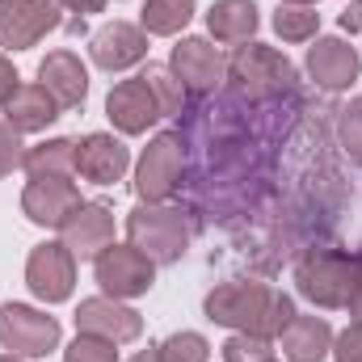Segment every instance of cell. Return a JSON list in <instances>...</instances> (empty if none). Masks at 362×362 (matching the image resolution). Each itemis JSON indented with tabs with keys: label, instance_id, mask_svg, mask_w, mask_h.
I'll return each mask as SVG.
<instances>
[{
	"label": "cell",
	"instance_id": "6da1fadb",
	"mask_svg": "<svg viewBox=\"0 0 362 362\" xmlns=\"http://www.w3.org/2000/svg\"><path fill=\"white\" fill-rule=\"evenodd\" d=\"M202 312L211 325H223L232 333H262V337H278L295 320L291 295L274 291L270 282H257V278L219 282L215 291H206Z\"/></svg>",
	"mask_w": 362,
	"mask_h": 362
},
{
	"label": "cell",
	"instance_id": "7a4b0ae2",
	"mask_svg": "<svg viewBox=\"0 0 362 362\" xmlns=\"http://www.w3.org/2000/svg\"><path fill=\"white\" fill-rule=\"evenodd\" d=\"M127 245H135L156 266H173L189 249V223H185V215H181L177 206L139 202L127 215Z\"/></svg>",
	"mask_w": 362,
	"mask_h": 362
},
{
	"label": "cell",
	"instance_id": "3957f363",
	"mask_svg": "<svg viewBox=\"0 0 362 362\" xmlns=\"http://www.w3.org/2000/svg\"><path fill=\"white\" fill-rule=\"evenodd\" d=\"M295 286L312 308H346L354 295V257L346 249H308L295 266Z\"/></svg>",
	"mask_w": 362,
	"mask_h": 362
},
{
	"label": "cell",
	"instance_id": "277c9868",
	"mask_svg": "<svg viewBox=\"0 0 362 362\" xmlns=\"http://www.w3.org/2000/svg\"><path fill=\"white\" fill-rule=\"evenodd\" d=\"M228 76L236 81V89L245 93L249 101H266V97L286 93L295 85V64L282 51L266 47V42H245L228 59Z\"/></svg>",
	"mask_w": 362,
	"mask_h": 362
},
{
	"label": "cell",
	"instance_id": "5b68a950",
	"mask_svg": "<svg viewBox=\"0 0 362 362\" xmlns=\"http://www.w3.org/2000/svg\"><path fill=\"white\" fill-rule=\"evenodd\" d=\"M59 320L30 303H0V346L17 358H47L59 350Z\"/></svg>",
	"mask_w": 362,
	"mask_h": 362
},
{
	"label": "cell",
	"instance_id": "8992f818",
	"mask_svg": "<svg viewBox=\"0 0 362 362\" xmlns=\"http://www.w3.org/2000/svg\"><path fill=\"white\" fill-rule=\"evenodd\" d=\"M93 274H97L101 295H110V299H139V295H148L152 282H156V262L144 257L135 245H118V240H114L110 249L97 253Z\"/></svg>",
	"mask_w": 362,
	"mask_h": 362
},
{
	"label": "cell",
	"instance_id": "52a82bcc",
	"mask_svg": "<svg viewBox=\"0 0 362 362\" xmlns=\"http://www.w3.org/2000/svg\"><path fill=\"white\" fill-rule=\"evenodd\" d=\"M25 286L42 303H64L76 291V257L64 240H42L25 257Z\"/></svg>",
	"mask_w": 362,
	"mask_h": 362
},
{
	"label": "cell",
	"instance_id": "ba28073f",
	"mask_svg": "<svg viewBox=\"0 0 362 362\" xmlns=\"http://www.w3.org/2000/svg\"><path fill=\"white\" fill-rule=\"evenodd\" d=\"M181 165H185L181 160V135H173V131L156 135L144 148L139 165H135V194H139V202L173 198V189L181 185Z\"/></svg>",
	"mask_w": 362,
	"mask_h": 362
},
{
	"label": "cell",
	"instance_id": "9c48e42d",
	"mask_svg": "<svg viewBox=\"0 0 362 362\" xmlns=\"http://www.w3.org/2000/svg\"><path fill=\"white\" fill-rule=\"evenodd\" d=\"M59 25L55 0H0V47L30 51Z\"/></svg>",
	"mask_w": 362,
	"mask_h": 362
},
{
	"label": "cell",
	"instance_id": "30bf717a",
	"mask_svg": "<svg viewBox=\"0 0 362 362\" xmlns=\"http://www.w3.org/2000/svg\"><path fill=\"white\" fill-rule=\"evenodd\" d=\"M169 72L181 81L185 93H211L223 85L228 76V59L211 38H181L169 55Z\"/></svg>",
	"mask_w": 362,
	"mask_h": 362
},
{
	"label": "cell",
	"instance_id": "8fae6325",
	"mask_svg": "<svg viewBox=\"0 0 362 362\" xmlns=\"http://www.w3.org/2000/svg\"><path fill=\"white\" fill-rule=\"evenodd\" d=\"M76 206H81V189L72 185V177H30L21 189V215L34 228L59 232Z\"/></svg>",
	"mask_w": 362,
	"mask_h": 362
},
{
	"label": "cell",
	"instance_id": "7c38bea8",
	"mask_svg": "<svg viewBox=\"0 0 362 362\" xmlns=\"http://www.w3.org/2000/svg\"><path fill=\"white\" fill-rule=\"evenodd\" d=\"M105 118L114 122L118 135H144L148 127H156L165 118V110H160L152 85L144 76H135V81H122V85L110 89V97H105Z\"/></svg>",
	"mask_w": 362,
	"mask_h": 362
},
{
	"label": "cell",
	"instance_id": "4fadbf2b",
	"mask_svg": "<svg viewBox=\"0 0 362 362\" xmlns=\"http://www.w3.org/2000/svg\"><path fill=\"white\" fill-rule=\"evenodd\" d=\"M76 333H93L114 346H127L144 333V316L135 308H127L122 299L93 295V299H81V308H76Z\"/></svg>",
	"mask_w": 362,
	"mask_h": 362
},
{
	"label": "cell",
	"instance_id": "5bb4252c",
	"mask_svg": "<svg viewBox=\"0 0 362 362\" xmlns=\"http://www.w3.org/2000/svg\"><path fill=\"white\" fill-rule=\"evenodd\" d=\"M59 240L72 249L76 262H97V253L114 245V211L105 202H85L81 198V206L59 228Z\"/></svg>",
	"mask_w": 362,
	"mask_h": 362
},
{
	"label": "cell",
	"instance_id": "9a60e30c",
	"mask_svg": "<svg viewBox=\"0 0 362 362\" xmlns=\"http://www.w3.org/2000/svg\"><path fill=\"white\" fill-rule=\"evenodd\" d=\"M89 55L101 72H127L148 59V34L131 21H105L89 38Z\"/></svg>",
	"mask_w": 362,
	"mask_h": 362
},
{
	"label": "cell",
	"instance_id": "2e32d148",
	"mask_svg": "<svg viewBox=\"0 0 362 362\" xmlns=\"http://www.w3.org/2000/svg\"><path fill=\"white\" fill-rule=\"evenodd\" d=\"M362 59L346 38H312L308 47V76L329 93H341L358 81Z\"/></svg>",
	"mask_w": 362,
	"mask_h": 362
},
{
	"label": "cell",
	"instance_id": "e0dca14e",
	"mask_svg": "<svg viewBox=\"0 0 362 362\" xmlns=\"http://www.w3.org/2000/svg\"><path fill=\"white\" fill-rule=\"evenodd\" d=\"M127 169H131V148L118 135L93 131L76 144V173L93 185H114L127 177Z\"/></svg>",
	"mask_w": 362,
	"mask_h": 362
},
{
	"label": "cell",
	"instance_id": "ac0fdd59",
	"mask_svg": "<svg viewBox=\"0 0 362 362\" xmlns=\"http://www.w3.org/2000/svg\"><path fill=\"white\" fill-rule=\"evenodd\" d=\"M38 85L59 101V110H76L89 97V68L81 64L76 51H47V59L38 64Z\"/></svg>",
	"mask_w": 362,
	"mask_h": 362
},
{
	"label": "cell",
	"instance_id": "d6986e66",
	"mask_svg": "<svg viewBox=\"0 0 362 362\" xmlns=\"http://www.w3.org/2000/svg\"><path fill=\"white\" fill-rule=\"evenodd\" d=\"M278 346H282V358L286 362H325L333 354V329L325 316H299L278 333Z\"/></svg>",
	"mask_w": 362,
	"mask_h": 362
},
{
	"label": "cell",
	"instance_id": "ffe728a7",
	"mask_svg": "<svg viewBox=\"0 0 362 362\" xmlns=\"http://www.w3.org/2000/svg\"><path fill=\"white\" fill-rule=\"evenodd\" d=\"M0 110H4V122H8L17 135L47 131V127L59 118V101L42 89V85H17V93H13Z\"/></svg>",
	"mask_w": 362,
	"mask_h": 362
},
{
	"label": "cell",
	"instance_id": "44dd1931",
	"mask_svg": "<svg viewBox=\"0 0 362 362\" xmlns=\"http://www.w3.org/2000/svg\"><path fill=\"white\" fill-rule=\"evenodd\" d=\"M262 17L253 0H215L206 13V30L215 42H253Z\"/></svg>",
	"mask_w": 362,
	"mask_h": 362
},
{
	"label": "cell",
	"instance_id": "7402d4cb",
	"mask_svg": "<svg viewBox=\"0 0 362 362\" xmlns=\"http://www.w3.org/2000/svg\"><path fill=\"white\" fill-rule=\"evenodd\" d=\"M21 169L30 177H72L76 173V144L72 139H42V144L25 148Z\"/></svg>",
	"mask_w": 362,
	"mask_h": 362
},
{
	"label": "cell",
	"instance_id": "603a6c76",
	"mask_svg": "<svg viewBox=\"0 0 362 362\" xmlns=\"http://www.w3.org/2000/svg\"><path fill=\"white\" fill-rule=\"evenodd\" d=\"M194 13H198V0H144L139 30L152 38H173L194 21Z\"/></svg>",
	"mask_w": 362,
	"mask_h": 362
},
{
	"label": "cell",
	"instance_id": "cb8c5ba5",
	"mask_svg": "<svg viewBox=\"0 0 362 362\" xmlns=\"http://www.w3.org/2000/svg\"><path fill=\"white\" fill-rule=\"evenodd\" d=\"M274 34L282 42H312V38H320V13L312 4H286L282 0L274 13Z\"/></svg>",
	"mask_w": 362,
	"mask_h": 362
},
{
	"label": "cell",
	"instance_id": "d4e9b609",
	"mask_svg": "<svg viewBox=\"0 0 362 362\" xmlns=\"http://www.w3.org/2000/svg\"><path fill=\"white\" fill-rule=\"evenodd\" d=\"M156 354L165 362H206L211 358V341H206L202 333L181 329V333H169V337L156 346Z\"/></svg>",
	"mask_w": 362,
	"mask_h": 362
},
{
	"label": "cell",
	"instance_id": "484cf974",
	"mask_svg": "<svg viewBox=\"0 0 362 362\" xmlns=\"http://www.w3.org/2000/svg\"><path fill=\"white\" fill-rule=\"evenodd\" d=\"M219 354H223V362H270L274 358V337H262V333H232Z\"/></svg>",
	"mask_w": 362,
	"mask_h": 362
},
{
	"label": "cell",
	"instance_id": "4316f807",
	"mask_svg": "<svg viewBox=\"0 0 362 362\" xmlns=\"http://www.w3.org/2000/svg\"><path fill=\"white\" fill-rule=\"evenodd\" d=\"M144 81L152 85V93H156V101H160V110H165V114H181L185 89H181V81L169 72V68H160V64H148Z\"/></svg>",
	"mask_w": 362,
	"mask_h": 362
},
{
	"label": "cell",
	"instance_id": "83f0119b",
	"mask_svg": "<svg viewBox=\"0 0 362 362\" xmlns=\"http://www.w3.org/2000/svg\"><path fill=\"white\" fill-rule=\"evenodd\" d=\"M64 362H118V346L93 333H76V341L64 350Z\"/></svg>",
	"mask_w": 362,
	"mask_h": 362
},
{
	"label": "cell",
	"instance_id": "f1b7e54d",
	"mask_svg": "<svg viewBox=\"0 0 362 362\" xmlns=\"http://www.w3.org/2000/svg\"><path fill=\"white\" fill-rule=\"evenodd\" d=\"M337 135H341L346 156L362 169V97H354V101L341 110V127H337Z\"/></svg>",
	"mask_w": 362,
	"mask_h": 362
},
{
	"label": "cell",
	"instance_id": "f546056e",
	"mask_svg": "<svg viewBox=\"0 0 362 362\" xmlns=\"http://www.w3.org/2000/svg\"><path fill=\"white\" fill-rule=\"evenodd\" d=\"M21 160H25V144H21V135H17L8 122H0V177H8L13 169H21Z\"/></svg>",
	"mask_w": 362,
	"mask_h": 362
},
{
	"label": "cell",
	"instance_id": "4dcf8cb0",
	"mask_svg": "<svg viewBox=\"0 0 362 362\" xmlns=\"http://www.w3.org/2000/svg\"><path fill=\"white\" fill-rule=\"evenodd\" d=\"M333 362H362V320L346 325L333 337Z\"/></svg>",
	"mask_w": 362,
	"mask_h": 362
},
{
	"label": "cell",
	"instance_id": "1f68e13d",
	"mask_svg": "<svg viewBox=\"0 0 362 362\" xmlns=\"http://www.w3.org/2000/svg\"><path fill=\"white\" fill-rule=\"evenodd\" d=\"M17 85H21V76H17V68H13V59L8 55H0V105L17 93Z\"/></svg>",
	"mask_w": 362,
	"mask_h": 362
},
{
	"label": "cell",
	"instance_id": "d6a6232c",
	"mask_svg": "<svg viewBox=\"0 0 362 362\" xmlns=\"http://www.w3.org/2000/svg\"><path fill=\"white\" fill-rule=\"evenodd\" d=\"M346 308H350V316H354V320H362V253L354 257V295H350V303H346Z\"/></svg>",
	"mask_w": 362,
	"mask_h": 362
},
{
	"label": "cell",
	"instance_id": "836d02e7",
	"mask_svg": "<svg viewBox=\"0 0 362 362\" xmlns=\"http://www.w3.org/2000/svg\"><path fill=\"white\" fill-rule=\"evenodd\" d=\"M337 21H341V30H346V34H358V30H362V0H350V4H346V13H341Z\"/></svg>",
	"mask_w": 362,
	"mask_h": 362
},
{
	"label": "cell",
	"instance_id": "e575fe53",
	"mask_svg": "<svg viewBox=\"0 0 362 362\" xmlns=\"http://www.w3.org/2000/svg\"><path fill=\"white\" fill-rule=\"evenodd\" d=\"M55 4L68 13H101L105 8V0H55Z\"/></svg>",
	"mask_w": 362,
	"mask_h": 362
},
{
	"label": "cell",
	"instance_id": "d590c367",
	"mask_svg": "<svg viewBox=\"0 0 362 362\" xmlns=\"http://www.w3.org/2000/svg\"><path fill=\"white\" fill-rule=\"evenodd\" d=\"M131 362H165V358L156 354V346H148V350H139V354H135Z\"/></svg>",
	"mask_w": 362,
	"mask_h": 362
},
{
	"label": "cell",
	"instance_id": "8d00e7d4",
	"mask_svg": "<svg viewBox=\"0 0 362 362\" xmlns=\"http://www.w3.org/2000/svg\"><path fill=\"white\" fill-rule=\"evenodd\" d=\"M0 362H21L17 354H0Z\"/></svg>",
	"mask_w": 362,
	"mask_h": 362
},
{
	"label": "cell",
	"instance_id": "74e56055",
	"mask_svg": "<svg viewBox=\"0 0 362 362\" xmlns=\"http://www.w3.org/2000/svg\"><path fill=\"white\" fill-rule=\"evenodd\" d=\"M286 4H316V0H286Z\"/></svg>",
	"mask_w": 362,
	"mask_h": 362
},
{
	"label": "cell",
	"instance_id": "f35d334b",
	"mask_svg": "<svg viewBox=\"0 0 362 362\" xmlns=\"http://www.w3.org/2000/svg\"><path fill=\"white\" fill-rule=\"evenodd\" d=\"M270 362H274V358H270Z\"/></svg>",
	"mask_w": 362,
	"mask_h": 362
}]
</instances>
